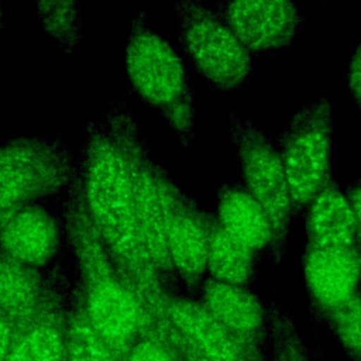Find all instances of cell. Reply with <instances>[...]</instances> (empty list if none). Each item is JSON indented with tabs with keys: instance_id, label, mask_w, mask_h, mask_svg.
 Returning <instances> with one entry per match:
<instances>
[{
	"instance_id": "6da1fadb",
	"label": "cell",
	"mask_w": 361,
	"mask_h": 361,
	"mask_svg": "<svg viewBox=\"0 0 361 361\" xmlns=\"http://www.w3.org/2000/svg\"><path fill=\"white\" fill-rule=\"evenodd\" d=\"M152 145L124 99L86 127L79 157L83 195L92 221L120 274L152 322L162 319L166 290L144 247L137 220L135 175Z\"/></svg>"
},
{
	"instance_id": "7a4b0ae2",
	"label": "cell",
	"mask_w": 361,
	"mask_h": 361,
	"mask_svg": "<svg viewBox=\"0 0 361 361\" xmlns=\"http://www.w3.org/2000/svg\"><path fill=\"white\" fill-rule=\"evenodd\" d=\"M63 230L79 278V299L96 331L123 360L154 322L120 274L89 214L80 173L62 207Z\"/></svg>"
},
{
	"instance_id": "3957f363",
	"label": "cell",
	"mask_w": 361,
	"mask_h": 361,
	"mask_svg": "<svg viewBox=\"0 0 361 361\" xmlns=\"http://www.w3.org/2000/svg\"><path fill=\"white\" fill-rule=\"evenodd\" d=\"M124 66L133 92L164 118L179 144L190 149L195 144L196 99L188 68L142 11L131 20Z\"/></svg>"
},
{
	"instance_id": "277c9868",
	"label": "cell",
	"mask_w": 361,
	"mask_h": 361,
	"mask_svg": "<svg viewBox=\"0 0 361 361\" xmlns=\"http://www.w3.org/2000/svg\"><path fill=\"white\" fill-rule=\"evenodd\" d=\"M79 159L61 137H20L0 144V219L27 203L66 195Z\"/></svg>"
},
{
	"instance_id": "5b68a950",
	"label": "cell",
	"mask_w": 361,
	"mask_h": 361,
	"mask_svg": "<svg viewBox=\"0 0 361 361\" xmlns=\"http://www.w3.org/2000/svg\"><path fill=\"white\" fill-rule=\"evenodd\" d=\"M334 114L329 97L300 107L281 128L276 148L286 175L293 217L333 179Z\"/></svg>"
},
{
	"instance_id": "8992f818",
	"label": "cell",
	"mask_w": 361,
	"mask_h": 361,
	"mask_svg": "<svg viewBox=\"0 0 361 361\" xmlns=\"http://www.w3.org/2000/svg\"><path fill=\"white\" fill-rule=\"evenodd\" d=\"M178 39L192 69L212 90H233L252 76L251 54L204 0H175Z\"/></svg>"
},
{
	"instance_id": "52a82bcc",
	"label": "cell",
	"mask_w": 361,
	"mask_h": 361,
	"mask_svg": "<svg viewBox=\"0 0 361 361\" xmlns=\"http://www.w3.org/2000/svg\"><path fill=\"white\" fill-rule=\"evenodd\" d=\"M230 138L240 165L241 182L269 220V255L278 265L286 254L293 220L290 192L278 148L259 127L237 111L230 113Z\"/></svg>"
},
{
	"instance_id": "ba28073f",
	"label": "cell",
	"mask_w": 361,
	"mask_h": 361,
	"mask_svg": "<svg viewBox=\"0 0 361 361\" xmlns=\"http://www.w3.org/2000/svg\"><path fill=\"white\" fill-rule=\"evenodd\" d=\"M212 1L251 56H272L289 49L306 21L295 0Z\"/></svg>"
},
{
	"instance_id": "9c48e42d",
	"label": "cell",
	"mask_w": 361,
	"mask_h": 361,
	"mask_svg": "<svg viewBox=\"0 0 361 361\" xmlns=\"http://www.w3.org/2000/svg\"><path fill=\"white\" fill-rule=\"evenodd\" d=\"M199 302L237 341L247 361H268L267 303L251 286L221 283L206 278Z\"/></svg>"
},
{
	"instance_id": "30bf717a",
	"label": "cell",
	"mask_w": 361,
	"mask_h": 361,
	"mask_svg": "<svg viewBox=\"0 0 361 361\" xmlns=\"http://www.w3.org/2000/svg\"><path fill=\"white\" fill-rule=\"evenodd\" d=\"M302 271L313 314L322 320L361 292V244L348 248L305 245Z\"/></svg>"
},
{
	"instance_id": "8fae6325",
	"label": "cell",
	"mask_w": 361,
	"mask_h": 361,
	"mask_svg": "<svg viewBox=\"0 0 361 361\" xmlns=\"http://www.w3.org/2000/svg\"><path fill=\"white\" fill-rule=\"evenodd\" d=\"M151 152L141 158L135 175L137 220L147 254L164 278L173 275L168 254V224L178 186Z\"/></svg>"
},
{
	"instance_id": "7c38bea8",
	"label": "cell",
	"mask_w": 361,
	"mask_h": 361,
	"mask_svg": "<svg viewBox=\"0 0 361 361\" xmlns=\"http://www.w3.org/2000/svg\"><path fill=\"white\" fill-rule=\"evenodd\" d=\"M210 214L189 193L176 188L168 224V254L173 275L189 290L204 281L209 252Z\"/></svg>"
},
{
	"instance_id": "4fadbf2b",
	"label": "cell",
	"mask_w": 361,
	"mask_h": 361,
	"mask_svg": "<svg viewBox=\"0 0 361 361\" xmlns=\"http://www.w3.org/2000/svg\"><path fill=\"white\" fill-rule=\"evenodd\" d=\"M63 237V223L42 203L18 206L0 219V251L41 271L56 258Z\"/></svg>"
},
{
	"instance_id": "5bb4252c",
	"label": "cell",
	"mask_w": 361,
	"mask_h": 361,
	"mask_svg": "<svg viewBox=\"0 0 361 361\" xmlns=\"http://www.w3.org/2000/svg\"><path fill=\"white\" fill-rule=\"evenodd\" d=\"M162 322L209 361H247L237 341L199 300L166 292Z\"/></svg>"
},
{
	"instance_id": "9a60e30c",
	"label": "cell",
	"mask_w": 361,
	"mask_h": 361,
	"mask_svg": "<svg viewBox=\"0 0 361 361\" xmlns=\"http://www.w3.org/2000/svg\"><path fill=\"white\" fill-rule=\"evenodd\" d=\"M68 312L48 289L39 307L17 324L6 361H66Z\"/></svg>"
},
{
	"instance_id": "2e32d148",
	"label": "cell",
	"mask_w": 361,
	"mask_h": 361,
	"mask_svg": "<svg viewBox=\"0 0 361 361\" xmlns=\"http://www.w3.org/2000/svg\"><path fill=\"white\" fill-rule=\"evenodd\" d=\"M361 244L351 204L333 178L305 210V245L348 248Z\"/></svg>"
},
{
	"instance_id": "e0dca14e",
	"label": "cell",
	"mask_w": 361,
	"mask_h": 361,
	"mask_svg": "<svg viewBox=\"0 0 361 361\" xmlns=\"http://www.w3.org/2000/svg\"><path fill=\"white\" fill-rule=\"evenodd\" d=\"M221 227L259 258L269 252L272 228L269 220L241 180L217 188V214Z\"/></svg>"
},
{
	"instance_id": "ac0fdd59",
	"label": "cell",
	"mask_w": 361,
	"mask_h": 361,
	"mask_svg": "<svg viewBox=\"0 0 361 361\" xmlns=\"http://www.w3.org/2000/svg\"><path fill=\"white\" fill-rule=\"evenodd\" d=\"M48 292L41 269L0 251V316L17 324L28 319Z\"/></svg>"
},
{
	"instance_id": "d6986e66",
	"label": "cell",
	"mask_w": 361,
	"mask_h": 361,
	"mask_svg": "<svg viewBox=\"0 0 361 361\" xmlns=\"http://www.w3.org/2000/svg\"><path fill=\"white\" fill-rule=\"evenodd\" d=\"M258 261L259 257L257 254L234 240L221 227L216 216H210L206 267V274L210 279L221 283L251 286Z\"/></svg>"
},
{
	"instance_id": "ffe728a7",
	"label": "cell",
	"mask_w": 361,
	"mask_h": 361,
	"mask_svg": "<svg viewBox=\"0 0 361 361\" xmlns=\"http://www.w3.org/2000/svg\"><path fill=\"white\" fill-rule=\"evenodd\" d=\"M42 28L65 54H72L82 39L83 21L79 0H34Z\"/></svg>"
},
{
	"instance_id": "44dd1931",
	"label": "cell",
	"mask_w": 361,
	"mask_h": 361,
	"mask_svg": "<svg viewBox=\"0 0 361 361\" xmlns=\"http://www.w3.org/2000/svg\"><path fill=\"white\" fill-rule=\"evenodd\" d=\"M66 361H121L90 323L79 295L68 312Z\"/></svg>"
},
{
	"instance_id": "7402d4cb",
	"label": "cell",
	"mask_w": 361,
	"mask_h": 361,
	"mask_svg": "<svg viewBox=\"0 0 361 361\" xmlns=\"http://www.w3.org/2000/svg\"><path fill=\"white\" fill-rule=\"evenodd\" d=\"M268 361H310L309 347L305 343L295 320L281 303H268Z\"/></svg>"
},
{
	"instance_id": "603a6c76",
	"label": "cell",
	"mask_w": 361,
	"mask_h": 361,
	"mask_svg": "<svg viewBox=\"0 0 361 361\" xmlns=\"http://www.w3.org/2000/svg\"><path fill=\"white\" fill-rule=\"evenodd\" d=\"M350 361H361V292L322 317Z\"/></svg>"
},
{
	"instance_id": "cb8c5ba5",
	"label": "cell",
	"mask_w": 361,
	"mask_h": 361,
	"mask_svg": "<svg viewBox=\"0 0 361 361\" xmlns=\"http://www.w3.org/2000/svg\"><path fill=\"white\" fill-rule=\"evenodd\" d=\"M121 361H182V358L165 336L148 330L134 341Z\"/></svg>"
},
{
	"instance_id": "d4e9b609",
	"label": "cell",
	"mask_w": 361,
	"mask_h": 361,
	"mask_svg": "<svg viewBox=\"0 0 361 361\" xmlns=\"http://www.w3.org/2000/svg\"><path fill=\"white\" fill-rule=\"evenodd\" d=\"M348 90L361 117V44L351 56L348 66Z\"/></svg>"
},
{
	"instance_id": "484cf974",
	"label": "cell",
	"mask_w": 361,
	"mask_h": 361,
	"mask_svg": "<svg viewBox=\"0 0 361 361\" xmlns=\"http://www.w3.org/2000/svg\"><path fill=\"white\" fill-rule=\"evenodd\" d=\"M157 331L161 333L162 336H165V337L175 345V348L178 350L180 358H182V361H209V360H206L203 355H200L199 353H196L192 347H189L185 341H182V340L175 334V331H173L165 322L158 326Z\"/></svg>"
},
{
	"instance_id": "4316f807",
	"label": "cell",
	"mask_w": 361,
	"mask_h": 361,
	"mask_svg": "<svg viewBox=\"0 0 361 361\" xmlns=\"http://www.w3.org/2000/svg\"><path fill=\"white\" fill-rule=\"evenodd\" d=\"M344 193L351 204L354 217H355V223H357V228H358V234L361 238V178L351 180L345 188H344Z\"/></svg>"
},
{
	"instance_id": "83f0119b",
	"label": "cell",
	"mask_w": 361,
	"mask_h": 361,
	"mask_svg": "<svg viewBox=\"0 0 361 361\" xmlns=\"http://www.w3.org/2000/svg\"><path fill=\"white\" fill-rule=\"evenodd\" d=\"M17 323L0 316V361H6L10 345L14 338Z\"/></svg>"
},
{
	"instance_id": "f1b7e54d",
	"label": "cell",
	"mask_w": 361,
	"mask_h": 361,
	"mask_svg": "<svg viewBox=\"0 0 361 361\" xmlns=\"http://www.w3.org/2000/svg\"><path fill=\"white\" fill-rule=\"evenodd\" d=\"M4 28V11H3V6H1V1H0V35H1V31Z\"/></svg>"
}]
</instances>
